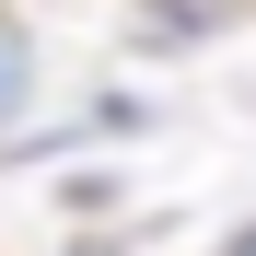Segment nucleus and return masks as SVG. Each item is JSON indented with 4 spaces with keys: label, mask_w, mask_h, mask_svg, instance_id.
<instances>
[{
    "label": "nucleus",
    "mask_w": 256,
    "mask_h": 256,
    "mask_svg": "<svg viewBox=\"0 0 256 256\" xmlns=\"http://www.w3.org/2000/svg\"><path fill=\"white\" fill-rule=\"evenodd\" d=\"M256 0H140V24H152V47H198V35H222L244 24Z\"/></svg>",
    "instance_id": "obj_1"
},
{
    "label": "nucleus",
    "mask_w": 256,
    "mask_h": 256,
    "mask_svg": "<svg viewBox=\"0 0 256 256\" xmlns=\"http://www.w3.org/2000/svg\"><path fill=\"white\" fill-rule=\"evenodd\" d=\"M24 82H35V47H24V24H12V12H0V116H12V105H24Z\"/></svg>",
    "instance_id": "obj_2"
},
{
    "label": "nucleus",
    "mask_w": 256,
    "mask_h": 256,
    "mask_svg": "<svg viewBox=\"0 0 256 256\" xmlns=\"http://www.w3.org/2000/svg\"><path fill=\"white\" fill-rule=\"evenodd\" d=\"M222 256H256V222H244V233H233V244H222Z\"/></svg>",
    "instance_id": "obj_3"
}]
</instances>
